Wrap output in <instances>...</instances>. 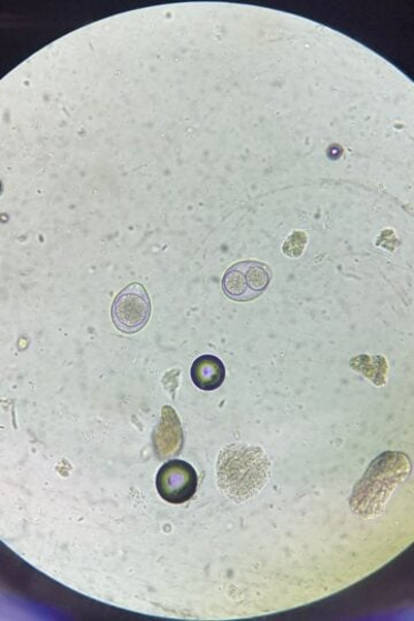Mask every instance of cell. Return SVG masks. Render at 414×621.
<instances>
[{
    "label": "cell",
    "mask_w": 414,
    "mask_h": 621,
    "mask_svg": "<svg viewBox=\"0 0 414 621\" xmlns=\"http://www.w3.org/2000/svg\"><path fill=\"white\" fill-rule=\"evenodd\" d=\"M270 474V462L260 448L232 445L220 453L218 481L224 493L239 502L256 495Z\"/></svg>",
    "instance_id": "obj_1"
},
{
    "label": "cell",
    "mask_w": 414,
    "mask_h": 621,
    "mask_svg": "<svg viewBox=\"0 0 414 621\" xmlns=\"http://www.w3.org/2000/svg\"><path fill=\"white\" fill-rule=\"evenodd\" d=\"M270 269L261 261H241L230 268L222 278V290L235 302H249L258 299L269 288Z\"/></svg>",
    "instance_id": "obj_2"
},
{
    "label": "cell",
    "mask_w": 414,
    "mask_h": 621,
    "mask_svg": "<svg viewBox=\"0 0 414 621\" xmlns=\"http://www.w3.org/2000/svg\"><path fill=\"white\" fill-rule=\"evenodd\" d=\"M150 315V298L141 283H132L122 289L112 306L113 323L125 334H135L143 330Z\"/></svg>",
    "instance_id": "obj_3"
},
{
    "label": "cell",
    "mask_w": 414,
    "mask_h": 621,
    "mask_svg": "<svg viewBox=\"0 0 414 621\" xmlns=\"http://www.w3.org/2000/svg\"><path fill=\"white\" fill-rule=\"evenodd\" d=\"M155 485L159 495L171 504H183L193 498L199 485V477L189 463L170 461L158 471Z\"/></svg>",
    "instance_id": "obj_4"
},
{
    "label": "cell",
    "mask_w": 414,
    "mask_h": 621,
    "mask_svg": "<svg viewBox=\"0 0 414 621\" xmlns=\"http://www.w3.org/2000/svg\"><path fill=\"white\" fill-rule=\"evenodd\" d=\"M191 379L202 390L212 391L221 387L226 379V368L213 354H203L191 367Z\"/></svg>",
    "instance_id": "obj_5"
}]
</instances>
